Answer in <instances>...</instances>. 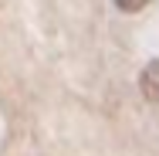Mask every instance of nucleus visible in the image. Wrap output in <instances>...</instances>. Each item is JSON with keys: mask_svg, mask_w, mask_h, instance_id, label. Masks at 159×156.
Wrapping results in <instances>:
<instances>
[{"mask_svg": "<svg viewBox=\"0 0 159 156\" xmlns=\"http://www.w3.org/2000/svg\"><path fill=\"white\" fill-rule=\"evenodd\" d=\"M139 88L149 102H159V61H149L139 75Z\"/></svg>", "mask_w": 159, "mask_h": 156, "instance_id": "1", "label": "nucleus"}, {"mask_svg": "<svg viewBox=\"0 0 159 156\" xmlns=\"http://www.w3.org/2000/svg\"><path fill=\"white\" fill-rule=\"evenodd\" d=\"M152 0H115V7L119 10H125V14H139L142 7H149Z\"/></svg>", "mask_w": 159, "mask_h": 156, "instance_id": "2", "label": "nucleus"}]
</instances>
